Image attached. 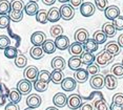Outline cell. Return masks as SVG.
Here are the masks:
<instances>
[{
	"label": "cell",
	"mask_w": 123,
	"mask_h": 110,
	"mask_svg": "<svg viewBox=\"0 0 123 110\" xmlns=\"http://www.w3.org/2000/svg\"><path fill=\"white\" fill-rule=\"evenodd\" d=\"M114 60V56L110 53L108 52L103 49L101 52H99L98 55L96 56V64L98 66H105V65H108L110 63H111Z\"/></svg>",
	"instance_id": "6da1fadb"
},
{
	"label": "cell",
	"mask_w": 123,
	"mask_h": 110,
	"mask_svg": "<svg viewBox=\"0 0 123 110\" xmlns=\"http://www.w3.org/2000/svg\"><path fill=\"white\" fill-rule=\"evenodd\" d=\"M60 16L63 20L69 21L75 17V8L68 3H64L60 6L59 8Z\"/></svg>",
	"instance_id": "7a4b0ae2"
},
{
	"label": "cell",
	"mask_w": 123,
	"mask_h": 110,
	"mask_svg": "<svg viewBox=\"0 0 123 110\" xmlns=\"http://www.w3.org/2000/svg\"><path fill=\"white\" fill-rule=\"evenodd\" d=\"M32 82L25 80V79H22L17 83V90L21 93V95H27L31 93V90H32Z\"/></svg>",
	"instance_id": "3957f363"
},
{
	"label": "cell",
	"mask_w": 123,
	"mask_h": 110,
	"mask_svg": "<svg viewBox=\"0 0 123 110\" xmlns=\"http://www.w3.org/2000/svg\"><path fill=\"white\" fill-rule=\"evenodd\" d=\"M81 105H82V98H81L79 94L73 93L69 97H68V106L69 109L76 110L78 108H80Z\"/></svg>",
	"instance_id": "277c9868"
},
{
	"label": "cell",
	"mask_w": 123,
	"mask_h": 110,
	"mask_svg": "<svg viewBox=\"0 0 123 110\" xmlns=\"http://www.w3.org/2000/svg\"><path fill=\"white\" fill-rule=\"evenodd\" d=\"M38 73H39V70L36 66H27L25 69H24V72H23V75H24V79L30 82H35L36 80L38 79Z\"/></svg>",
	"instance_id": "5b68a950"
},
{
	"label": "cell",
	"mask_w": 123,
	"mask_h": 110,
	"mask_svg": "<svg viewBox=\"0 0 123 110\" xmlns=\"http://www.w3.org/2000/svg\"><path fill=\"white\" fill-rule=\"evenodd\" d=\"M46 41V35L43 32H35L31 36V42L34 46H42Z\"/></svg>",
	"instance_id": "8992f818"
},
{
	"label": "cell",
	"mask_w": 123,
	"mask_h": 110,
	"mask_svg": "<svg viewBox=\"0 0 123 110\" xmlns=\"http://www.w3.org/2000/svg\"><path fill=\"white\" fill-rule=\"evenodd\" d=\"M96 6L92 2H83L80 6V13L83 17H91L95 14Z\"/></svg>",
	"instance_id": "52a82bcc"
},
{
	"label": "cell",
	"mask_w": 123,
	"mask_h": 110,
	"mask_svg": "<svg viewBox=\"0 0 123 110\" xmlns=\"http://www.w3.org/2000/svg\"><path fill=\"white\" fill-rule=\"evenodd\" d=\"M41 103H42V98H41L40 95H38L36 93L30 94L29 97L26 98V105L29 108L36 109L41 105Z\"/></svg>",
	"instance_id": "ba28073f"
},
{
	"label": "cell",
	"mask_w": 123,
	"mask_h": 110,
	"mask_svg": "<svg viewBox=\"0 0 123 110\" xmlns=\"http://www.w3.org/2000/svg\"><path fill=\"white\" fill-rule=\"evenodd\" d=\"M68 52L72 57H80L83 52H84V47L83 44L78 43V42H74V43L69 44L68 46Z\"/></svg>",
	"instance_id": "9c48e42d"
},
{
	"label": "cell",
	"mask_w": 123,
	"mask_h": 110,
	"mask_svg": "<svg viewBox=\"0 0 123 110\" xmlns=\"http://www.w3.org/2000/svg\"><path fill=\"white\" fill-rule=\"evenodd\" d=\"M76 86H77V82L74 78H72V77L64 78L63 81L61 82V88H62L64 91L71 92V91H73V90H75Z\"/></svg>",
	"instance_id": "30bf717a"
},
{
	"label": "cell",
	"mask_w": 123,
	"mask_h": 110,
	"mask_svg": "<svg viewBox=\"0 0 123 110\" xmlns=\"http://www.w3.org/2000/svg\"><path fill=\"white\" fill-rule=\"evenodd\" d=\"M89 85L93 89L99 90L104 87V77L102 75H93V78L89 80Z\"/></svg>",
	"instance_id": "8fae6325"
},
{
	"label": "cell",
	"mask_w": 123,
	"mask_h": 110,
	"mask_svg": "<svg viewBox=\"0 0 123 110\" xmlns=\"http://www.w3.org/2000/svg\"><path fill=\"white\" fill-rule=\"evenodd\" d=\"M104 16L106 19L113 21L116 18H118L120 16V8L116 5H111V6H108L106 10L104 11Z\"/></svg>",
	"instance_id": "7c38bea8"
},
{
	"label": "cell",
	"mask_w": 123,
	"mask_h": 110,
	"mask_svg": "<svg viewBox=\"0 0 123 110\" xmlns=\"http://www.w3.org/2000/svg\"><path fill=\"white\" fill-rule=\"evenodd\" d=\"M53 103H54L55 107H64L68 105V97H66L65 94L63 93V92H58V93H56L54 95V98H53Z\"/></svg>",
	"instance_id": "4fadbf2b"
},
{
	"label": "cell",
	"mask_w": 123,
	"mask_h": 110,
	"mask_svg": "<svg viewBox=\"0 0 123 110\" xmlns=\"http://www.w3.org/2000/svg\"><path fill=\"white\" fill-rule=\"evenodd\" d=\"M54 43L56 45V48H58L59 50H65V49H68L69 46V39L66 36L61 35L60 37L56 38Z\"/></svg>",
	"instance_id": "5bb4252c"
},
{
	"label": "cell",
	"mask_w": 123,
	"mask_h": 110,
	"mask_svg": "<svg viewBox=\"0 0 123 110\" xmlns=\"http://www.w3.org/2000/svg\"><path fill=\"white\" fill-rule=\"evenodd\" d=\"M75 40L78 43H81V44H84L86 40L88 39V32L87 29H78L76 32H75V36H74Z\"/></svg>",
	"instance_id": "9a60e30c"
},
{
	"label": "cell",
	"mask_w": 123,
	"mask_h": 110,
	"mask_svg": "<svg viewBox=\"0 0 123 110\" xmlns=\"http://www.w3.org/2000/svg\"><path fill=\"white\" fill-rule=\"evenodd\" d=\"M104 86L108 90H115L118 86L117 78H115L113 75H106L104 77Z\"/></svg>",
	"instance_id": "2e32d148"
},
{
	"label": "cell",
	"mask_w": 123,
	"mask_h": 110,
	"mask_svg": "<svg viewBox=\"0 0 123 110\" xmlns=\"http://www.w3.org/2000/svg\"><path fill=\"white\" fill-rule=\"evenodd\" d=\"M51 66L53 67V69L63 70L66 67V62H65V60H64V58L60 57V56H58V57H55L52 60Z\"/></svg>",
	"instance_id": "e0dca14e"
},
{
	"label": "cell",
	"mask_w": 123,
	"mask_h": 110,
	"mask_svg": "<svg viewBox=\"0 0 123 110\" xmlns=\"http://www.w3.org/2000/svg\"><path fill=\"white\" fill-rule=\"evenodd\" d=\"M74 79L76 80L77 83H80V84L85 83V82L88 80V73L86 71V69L80 68V69L76 70L75 75H74Z\"/></svg>",
	"instance_id": "ac0fdd59"
},
{
	"label": "cell",
	"mask_w": 123,
	"mask_h": 110,
	"mask_svg": "<svg viewBox=\"0 0 123 110\" xmlns=\"http://www.w3.org/2000/svg\"><path fill=\"white\" fill-rule=\"evenodd\" d=\"M104 50H106V52H108L110 53H111L114 57H116V56H118L120 53V50H121V48H120V46L118 45L117 42L111 41V42H108V43H106V45L104 46Z\"/></svg>",
	"instance_id": "d6986e66"
},
{
	"label": "cell",
	"mask_w": 123,
	"mask_h": 110,
	"mask_svg": "<svg viewBox=\"0 0 123 110\" xmlns=\"http://www.w3.org/2000/svg\"><path fill=\"white\" fill-rule=\"evenodd\" d=\"M61 16H60V12H59V8L53 6L49 8V11L47 12V19H49V22L52 23H56L60 20Z\"/></svg>",
	"instance_id": "ffe728a7"
},
{
	"label": "cell",
	"mask_w": 123,
	"mask_h": 110,
	"mask_svg": "<svg viewBox=\"0 0 123 110\" xmlns=\"http://www.w3.org/2000/svg\"><path fill=\"white\" fill-rule=\"evenodd\" d=\"M98 46H99V44L97 43L96 41L94 40L93 38H88L87 40H86V42L84 44H83V47H84V50L87 52H95L98 50Z\"/></svg>",
	"instance_id": "44dd1931"
},
{
	"label": "cell",
	"mask_w": 123,
	"mask_h": 110,
	"mask_svg": "<svg viewBox=\"0 0 123 110\" xmlns=\"http://www.w3.org/2000/svg\"><path fill=\"white\" fill-rule=\"evenodd\" d=\"M23 11L29 16H36V14L39 11V6H38L37 2H29V3L25 4Z\"/></svg>",
	"instance_id": "7402d4cb"
},
{
	"label": "cell",
	"mask_w": 123,
	"mask_h": 110,
	"mask_svg": "<svg viewBox=\"0 0 123 110\" xmlns=\"http://www.w3.org/2000/svg\"><path fill=\"white\" fill-rule=\"evenodd\" d=\"M111 75L117 79H123V65L121 63H116L111 66Z\"/></svg>",
	"instance_id": "603a6c76"
},
{
	"label": "cell",
	"mask_w": 123,
	"mask_h": 110,
	"mask_svg": "<svg viewBox=\"0 0 123 110\" xmlns=\"http://www.w3.org/2000/svg\"><path fill=\"white\" fill-rule=\"evenodd\" d=\"M102 32L105 34L106 37H110V38H111V37H114L115 35H116L117 30L114 27V25L111 22H106V23H104L102 25Z\"/></svg>",
	"instance_id": "cb8c5ba5"
},
{
	"label": "cell",
	"mask_w": 123,
	"mask_h": 110,
	"mask_svg": "<svg viewBox=\"0 0 123 110\" xmlns=\"http://www.w3.org/2000/svg\"><path fill=\"white\" fill-rule=\"evenodd\" d=\"M41 47L43 49V52L47 53V55H52V53H54L56 52V45L53 40H47L46 39V41L42 44Z\"/></svg>",
	"instance_id": "d4e9b609"
},
{
	"label": "cell",
	"mask_w": 123,
	"mask_h": 110,
	"mask_svg": "<svg viewBox=\"0 0 123 110\" xmlns=\"http://www.w3.org/2000/svg\"><path fill=\"white\" fill-rule=\"evenodd\" d=\"M95 59H96V56H94L92 52H84L80 56V60L82 62V64H84V65H91V64H93Z\"/></svg>",
	"instance_id": "484cf974"
},
{
	"label": "cell",
	"mask_w": 123,
	"mask_h": 110,
	"mask_svg": "<svg viewBox=\"0 0 123 110\" xmlns=\"http://www.w3.org/2000/svg\"><path fill=\"white\" fill-rule=\"evenodd\" d=\"M68 67L69 69L72 70H78L81 68V66H82V62L80 60V57H71L68 60Z\"/></svg>",
	"instance_id": "4316f807"
},
{
	"label": "cell",
	"mask_w": 123,
	"mask_h": 110,
	"mask_svg": "<svg viewBox=\"0 0 123 110\" xmlns=\"http://www.w3.org/2000/svg\"><path fill=\"white\" fill-rule=\"evenodd\" d=\"M30 55L34 60H40L43 57L44 52L41 46H33L30 50Z\"/></svg>",
	"instance_id": "83f0119b"
},
{
	"label": "cell",
	"mask_w": 123,
	"mask_h": 110,
	"mask_svg": "<svg viewBox=\"0 0 123 110\" xmlns=\"http://www.w3.org/2000/svg\"><path fill=\"white\" fill-rule=\"evenodd\" d=\"M64 79V75L62 70H56L54 69L53 72H51V81L54 84H61V82Z\"/></svg>",
	"instance_id": "f1b7e54d"
},
{
	"label": "cell",
	"mask_w": 123,
	"mask_h": 110,
	"mask_svg": "<svg viewBox=\"0 0 123 110\" xmlns=\"http://www.w3.org/2000/svg\"><path fill=\"white\" fill-rule=\"evenodd\" d=\"M15 65L18 67V68H24L27 65V58L22 53H18L17 57L15 59Z\"/></svg>",
	"instance_id": "f546056e"
},
{
	"label": "cell",
	"mask_w": 123,
	"mask_h": 110,
	"mask_svg": "<svg viewBox=\"0 0 123 110\" xmlns=\"http://www.w3.org/2000/svg\"><path fill=\"white\" fill-rule=\"evenodd\" d=\"M21 93L17 90V88H13L11 89L10 93H9V98L12 103H15V104H18L19 102L21 101Z\"/></svg>",
	"instance_id": "4dcf8cb0"
},
{
	"label": "cell",
	"mask_w": 123,
	"mask_h": 110,
	"mask_svg": "<svg viewBox=\"0 0 123 110\" xmlns=\"http://www.w3.org/2000/svg\"><path fill=\"white\" fill-rule=\"evenodd\" d=\"M94 110H110V106L104 98H98L94 103Z\"/></svg>",
	"instance_id": "1f68e13d"
},
{
	"label": "cell",
	"mask_w": 123,
	"mask_h": 110,
	"mask_svg": "<svg viewBox=\"0 0 123 110\" xmlns=\"http://www.w3.org/2000/svg\"><path fill=\"white\" fill-rule=\"evenodd\" d=\"M36 20L41 24H45L49 19H47V11L46 10H39L36 14Z\"/></svg>",
	"instance_id": "d6a6232c"
},
{
	"label": "cell",
	"mask_w": 123,
	"mask_h": 110,
	"mask_svg": "<svg viewBox=\"0 0 123 110\" xmlns=\"http://www.w3.org/2000/svg\"><path fill=\"white\" fill-rule=\"evenodd\" d=\"M93 39L98 44H103L106 40H107V37H106V35L102 32V30H96L93 35Z\"/></svg>",
	"instance_id": "836d02e7"
},
{
	"label": "cell",
	"mask_w": 123,
	"mask_h": 110,
	"mask_svg": "<svg viewBox=\"0 0 123 110\" xmlns=\"http://www.w3.org/2000/svg\"><path fill=\"white\" fill-rule=\"evenodd\" d=\"M9 17L10 19L14 22H20L23 19V11H12L9 13Z\"/></svg>",
	"instance_id": "e575fe53"
},
{
	"label": "cell",
	"mask_w": 123,
	"mask_h": 110,
	"mask_svg": "<svg viewBox=\"0 0 123 110\" xmlns=\"http://www.w3.org/2000/svg\"><path fill=\"white\" fill-rule=\"evenodd\" d=\"M11 12V3L7 0H0V15H9Z\"/></svg>",
	"instance_id": "d590c367"
},
{
	"label": "cell",
	"mask_w": 123,
	"mask_h": 110,
	"mask_svg": "<svg viewBox=\"0 0 123 110\" xmlns=\"http://www.w3.org/2000/svg\"><path fill=\"white\" fill-rule=\"evenodd\" d=\"M49 32H51V36L56 39V38H58V37H60L61 35H63V27L59 24H55L51 27Z\"/></svg>",
	"instance_id": "8d00e7d4"
},
{
	"label": "cell",
	"mask_w": 123,
	"mask_h": 110,
	"mask_svg": "<svg viewBox=\"0 0 123 110\" xmlns=\"http://www.w3.org/2000/svg\"><path fill=\"white\" fill-rule=\"evenodd\" d=\"M17 55H18V50L14 46H11L10 45V46H7L6 48L4 49V56L7 59H15L17 57Z\"/></svg>",
	"instance_id": "74e56055"
},
{
	"label": "cell",
	"mask_w": 123,
	"mask_h": 110,
	"mask_svg": "<svg viewBox=\"0 0 123 110\" xmlns=\"http://www.w3.org/2000/svg\"><path fill=\"white\" fill-rule=\"evenodd\" d=\"M10 3L12 11H18V12L19 11H23L24 6H25V4H24V2L22 0H12Z\"/></svg>",
	"instance_id": "f35d334b"
},
{
	"label": "cell",
	"mask_w": 123,
	"mask_h": 110,
	"mask_svg": "<svg viewBox=\"0 0 123 110\" xmlns=\"http://www.w3.org/2000/svg\"><path fill=\"white\" fill-rule=\"evenodd\" d=\"M39 81H42L44 83L49 84L51 82V72L49 70H40L38 73V79Z\"/></svg>",
	"instance_id": "ab89813d"
},
{
	"label": "cell",
	"mask_w": 123,
	"mask_h": 110,
	"mask_svg": "<svg viewBox=\"0 0 123 110\" xmlns=\"http://www.w3.org/2000/svg\"><path fill=\"white\" fill-rule=\"evenodd\" d=\"M34 88H35L36 91H38V92H44L45 90H47V88H49V84L44 83L42 81L36 80L34 82Z\"/></svg>",
	"instance_id": "60d3db41"
},
{
	"label": "cell",
	"mask_w": 123,
	"mask_h": 110,
	"mask_svg": "<svg viewBox=\"0 0 123 110\" xmlns=\"http://www.w3.org/2000/svg\"><path fill=\"white\" fill-rule=\"evenodd\" d=\"M11 44V39L5 35L0 36V49H5L7 46H10Z\"/></svg>",
	"instance_id": "b9f144b4"
},
{
	"label": "cell",
	"mask_w": 123,
	"mask_h": 110,
	"mask_svg": "<svg viewBox=\"0 0 123 110\" xmlns=\"http://www.w3.org/2000/svg\"><path fill=\"white\" fill-rule=\"evenodd\" d=\"M95 6L99 11H105L108 7V1L107 0H94Z\"/></svg>",
	"instance_id": "7bdbcfd3"
},
{
	"label": "cell",
	"mask_w": 123,
	"mask_h": 110,
	"mask_svg": "<svg viewBox=\"0 0 123 110\" xmlns=\"http://www.w3.org/2000/svg\"><path fill=\"white\" fill-rule=\"evenodd\" d=\"M11 19L9 15H0V29H6L9 27Z\"/></svg>",
	"instance_id": "ee69618b"
},
{
	"label": "cell",
	"mask_w": 123,
	"mask_h": 110,
	"mask_svg": "<svg viewBox=\"0 0 123 110\" xmlns=\"http://www.w3.org/2000/svg\"><path fill=\"white\" fill-rule=\"evenodd\" d=\"M86 71H87L88 75H96L99 73L100 71V68L99 66L97 65V64H91V65H87V67H86Z\"/></svg>",
	"instance_id": "f6af8a7d"
},
{
	"label": "cell",
	"mask_w": 123,
	"mask_h": 110,
	"mask_svg": "<svg viewBox=\"0 0 123 110\" xmlns=\"http://www.w3.org/2000/svg\"><path fill=\"white\" fill-rule=\"evenodd\" d=\"M111 23H113L116 30H123V16H119L118 18L113 20Z\"/></svg>",
	"instance_id": "bcb514c9"
},
{
	"label": "cell",
	"mask_w": 123,
	"mask_h": 110,
	"mask_svg": "<svg viewBox=\"0 0 123 110\" xmlns=\"http://www.w3.org/2000/svg\"><path fill=\"white\" fill-rule=\"evenodd\" d=\"M115 104H118V105L123 106V93H116L113 97V102Z\"/></svg>",
	"instance_id": "7dc6e473"
},
{
	"label": "cell",
	"mask_w": 123,
	"mask_h": 110,
	"mask_svg": "<svg viewBox=\"0 0 123 110\" xmlns=\"http://www.w3.org/2000/svg\"><path fill=\"white\" fill-rule=\"evenodd\" d=\"M5 110H20V108H19V106L17 104L10 102L6 106H5Z\"/></svg>",
	"instance_id": "c3c4849f"
},
{
	"label": "cell",
	"mask_w": 123,
	"mask_h": 110,
	"mask_svg": "<svg viewBox=\"0 0 123 110\" xmlns=\"http://www.w3.org/2000/svg\"><path fill=\"white\" fill-rule=\"evenodd\" d=\"M69 3L73 7H78L81 6V4L83 3V0H69Z\"/></svg>",
	"instance_id": "681fc988"
},
{
	"label": "cell",
	"mask_w": 123,
	"mask_h": 110,
	"mask_svg": "<svg viewBox=\"0 0 123 110\" xmlns=\"http://www.w3.org/2000/svg\"><path fill=\"white\" fill-rule=\"evenodd\" d=\"M80 110H94V106L89 103H84L81 105Z\"/></svg>",
	"instance_id": "f907efd6"
},
{
	"label": "cell",
	"mask_w": 123,
	"mask_h": 110,
	"mask_svg": "<svg viewBox=\"0 0 123 110\" xmlns=\"http://www.w3.org/2000/svg\"><path fill=\"white\" fill-rule=\"evenodd\" d=\"M110 110H123V106L118 105V104L111 103L110 106Z\"/></svg>",
	"instance_id": "816d5d0a"
},
{
	"label": "cell",
	"mask_w": 123,
	"mask_h": 110,
	"mask_svg": "<svg viewBox=\"0 0 123 110\" xmlns=\"http://www.w3.org/2000/svg\"><path fill=\"white\" fill-rule=\"evenodd\" d=\"M117 43H118V45L120 46V48H123V34H122V35H120V36H119V38H118V42H117Z\"/></svg>",
	"instance_id": "f5cc1de1"
},
{
	"label": "cell",
	"mask_w": 123,
	"mask_h": 110,
	"mask_svg": "<svg viewBox=\"0 0 123 110\" xmlns=\"http://www.w3.org/2000/svg\"><path fill=\"white\" fill-rule=\"evenodd\" d=\"M42 2L45 5H53L56 2V0H42Z\"/></svg>",
	"instance_id": "db71d44e"
},
{
	"label": "cell",
	"mask_w": 123,
	"mask_h": 110,
	"mask_svg": "<svg viewBox=\"0 0 123 110\" xmlns=\"http://www.w3.org/2000/svg\"><path fill=\"white\" fill-rule=\"evenodd\" d=\"M45 110H59L57 107H47Z\"/></svg>",
	"instance_id": "11a10c76"
},
{
	"label": "cell",
	"mask_w": 123,
	"mask_h": 110,
	"mask_svg": "<svg viewBox=\"0 0 123 110\" xmlns=\"http://www.w3.org/2000/svg\"><path fill=\"white\" fill-rule=\"evenodd\" d=\"M59 2H61L62 4H64V3H68V2L69 1V0H58Z\"/></svg>",
	"instance_id": "9f6ffc18"
},
{
	"label": "cell",
	"mask_w": 123,
	"mask_h": 110,
	"mask_svg": "<svg viewBox=\"0 0 123 110\" xmlns=\"http://www.w3.org/2000/svg\"><path fill=\"white\" fill-rule=\"evenodd\" d=\"M29 1H30V2H37L38 0H29Z\"/></svg>",
	"instance_id": "6f0895ef"
},
{
	"label": "cell",
	"mask_w": 123,
	"mask_h": 110,
	"mask_svg": "<svg viewBox=\"0 0 123 110\" xmlns=\"http://www.w3.org/2000/svg\"><path fill=\"white\" fill-rule=\"evenodd\" d=\"M24 110H34V109H32V108H29V107H27L26 109H24Z\"/></svg>",
	"instance_id": "680465c9"
},
{
	"label": "cell",
	"mask_w": 123,
	"mask_h": 110,
	"mask_svg": "<svg viewBox=\"0 0 123 110\" xmlns=\"http://www.w3.org/2000/svg\"><path fill=\"white\" fill-rule=\"evenodd\" d=\"M121 64H122V65H123V58H122V63H121Z\"/></svg>",
	"instance_id": "91938a15"
}]
</instances>
